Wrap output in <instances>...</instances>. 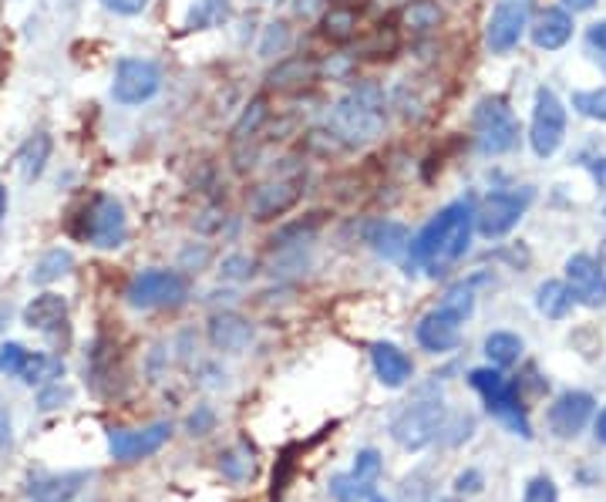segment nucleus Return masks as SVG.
Returning a JSON list of instances; mask_svg holds the SVG:
<instances>
[{
	"instance_id": "obj_1",
	"label": "nucleus",
	"mask_w": 606,
	"mask_h": 502,
	"mask_svg": "<svg viewBox=\"0 0 606 502\" xmlns=\"http://www.w3.org/2000/svg\"><path fill=\"white\" fill-rule=\"evenodd\" d=\"M475 234V203L455 200L444 210H438L408 247V266H428V274L438 277L444 266L459 263L468 253Z\"/></svg>"
},
{
	"instance_id": "obj_2",
	"label": "nucleus",
	"mask_w": 606,
	"mask_h": 502,
	"mask_svg": "<svg viewBox=\"0 0 606 502\" xmlns=\"http://www.w3.org/2000/svg\"><path fill=\"white\" fill-rule=\"evenodd\" d=\"M384 92L378 85H357L344 95L331 115V129L347 148L368 145L384 132Z\"/></svg>"
},
{
	"instance_id": "obj_3",
	"label": "nucleus",
	"mask_w": 606,
	"mask_h": 502,
	"mask_svg": "<svg viewBox=\"0 0 606 502\" xmlns=\"http://www.w3.org/2000/svg\"><path fill=\"white\" fill-rule=\"evenodd\" d=\"M71 234L95 250H118L129 240L126 206H121L111 192H95V196H88L85 206L78 210V216L71 223Z\"/></svg>"
},
{
	"instance_id": "obj_4",
	"label": "nucleus",
	"mask_w": 606,
	"mask_h": 502,
	"mask_svg": "<svg viewBox=\"0 0 606 502\" xmlns=\"http://www.w3.org/2000/svg\"><path fill=\"white\" fill-rule=\"evenodd\" d=\"M472 132L482 156H509L519 145V119L502 95L478 98L472 111Z\"/></svg>"
},
{
	"instance_id": "obj_5",
	"label": "nucleus",
	"mask_w": 606,
	"mask_h": 502,
	"mask_svg": "<svg viewBox=\"0 0 606 502\" xmlns=\"http://www.w3.org/2000/svg\"><path fill=\"white\" fill-rule=\"evenodd\" d=\"M468 384L485 398L489 411L506 425L509 432H515L522 439H533V425H530V415H525V405L515 392V384H509L499 368H492V364L489 368H472Z\"/></svg>"
},
{
	"instance_id": "obj_6",
	"label": "nucleus",
	"mask_w": 606,
	"mask_h": 502,
	"mask_svg": "<svg viewBox=\"0 0 606 502\" xmlns=\"http://www.w3.org/2000/svg\"><path fill=\"white\" fill-rule=\"evenodd\" d=\"M536 189L533 186H515V189H496L475 206V234L485 240H502L519 226L525 210L533 206Z\"/></svg>"
},
{
	"instance_id": "obj_7",
	"label": "nucleus",
	"mask_w": 606,
	"mask_h": 502,
	"mask_svg": "<svg viewBox=\"0 0 606 502\" xmlns=\"http://www.w3.org/2000/svg\"><path fill=\"white\" fill-rule=\"evenodd\" d=\"M441 432H444V405L431 402V398L404 405L391 418V439L408 452H418V449L431 445Z\"/></svg>"
},
{
	"instance_id": "obj_8",
	"label": "nucleus",
	"mask_w": 606,
	"mask_h": 502,
	"mask_svg": "<svg viewBox=\"0 0 606 502\" xmlns=\"http://www.w3.org/2000/svg\"><path fill=\"white\" fill-rule=\"evenodd\" d=\"M126 297L132 307L139 311H155V307H179L186 303L189 297V284L179 270H162V266H152V270H142L135 274L126 287Z\"/></svg>"
},
{
	"instance_id": "obj_9",
	"label": "nucleus",
	"mask_w": 606,
	"mask_h": 502,
	"mask_svg": "<svg viewBox=\"0 0 606 502\" xmlns=\"http://www.w3.org/2000/svg\"><path fill=\"white\" fill-rule=\"evenodd\" d=\"M566 142V101L552 88H536L533 122H530V145L536 159H552Z\"/></svg>"
},
{
	"instance_id": "obj_10",
	"label": "nucleus",
	"mask_w": 606,
	"mask_h": 502,
	"mask_svg": "<svg viewBox=\"0 0 606 502\" xmlns=\"http://www.w3.org/2000/svg\"><path fill=\"white\" fill-rule=\"evenodd\" d=\"M162 88V68L148 58H121L115 64L111 98L118 105H145Z\"/></svg>"
},
{
	"instance_id": "obj_11",
	"label": "nucleus",
	"mask_w": 606,
	"mask_h": 502,
	"mask_svg": "<svg viewBox=\"0 0 606 502\" xmlns=\"http://www.w3.org/2000/svg\"><path fill=\"white\" fill-rule=\"evenodd\" d=\"M533 0H496L489 27H485V45L492 55H509L519 48V41L530 31Z\"/></svg>"
},
{
	"instance_id": "obj_12",
	"label": "nucleus",
	"mask_w": 606,
	"mask_h": 502,
	"mask_svg": "<svg viewBox=\"0 0 606 502\" xmlns=\"http://www.w3.org/2000/svg\"><path fill=\"white\" fill-rule=\"evenodd\" d=\"M304 186H307V179L300 172L260 182L253 189V196H250V216L257 223H270L276 216H287L304 200Z\"/></svg>"
},
{
	"instance_id": "obj_13",
	"label": "nucleus",
	"mask_w": 606,
	"mask_h": 502,
	"mask_svg": "<svg viewBox=\"0 0 606 502\" xmlns=\"http://www.w3.org/2000/svg\"><path fill=\"white\" fill-rule=\"evenodd\" d=\"M169 435H173L169 421H155V425H145V429H111L108 452L118 462H142L166 445Z\"/></svg>"
},
{
	"instance_id": "obj_14",
	"label": "nucleus",
	"mask_w": 606,
	"mask_h": 502,
	"mask_svg": "<svg viewBox=\"0 0 606 502\" xmlns=\"http://www.w3.org/2000/svg\"><path fill=\"white\" fill-rule=\"evenodd\" d=\"M566 284H570L577 303L583 307H606V266L593 253H573L566 260Z\"/></svg>"
},
{
	"instance_id": "obj_15",
	"label": "nucleus",
	"mask_w": 606,
	"mask_h": 502,
	"mask_svg": "<svg viewBox=\"0 0 606 502\" xmlns=\"http://www.w3.org/2000/svg\"><path fill=\"white\" fill-rule=\"evenodd\" d=\"M593 408H596V402H593L590 392H562L549 405V429H552V435L577 439L586 429V425H590Z\"/></svg>"
},
{
	"instance_id": "obj_16",
	"label": "nucleus",
	"mask_w": 606,
	"mask_h": 502,
	"mask_svg": "<svg viewBox=\"0 0 606 502\" xmlns=\"http://www.w3.org/2000/svg\"><path fill=\"white\" fill-rule=\"evenodd\" d=\"M573 14L566 8H546L539 11V17L530 24V37L539 51H559L573 41Z\"/></svg>"
},
{
	"instance_id": "obj_17",
	"label": "nucleus",
	"mask_w": 606,
	"mask_h": 502,
	"mask_svg": "<svg viewBox=\"0 0 606 502\" xmlns=\"http://www.w3.org/2000/svg\"><path fill=\"white\" fill-rule=\"evenodd\" d=\"M415 337H418V344L425 347V351H431V355H449V351H455L459 340H462V324L452 321L449 314H441L438 307H435L431 314H425V318L418 321Z\"/></svg>"
},
{
	"instance_id": "obj_18",
	"label": "nucleus",
	"mask_w": 606,
	"mask_h": 502,
	"mask_svg": "<svg viewBox=\"0 0 606 502\" xmlns=\"http://www.w3.org/2000/svg\"><path fill=\"white\" fill-rule=\"evenodd\" d=\"M371 364H375V374L384 389H401V384L412 381V371H415L412 358L404 355L397 344H388V340L371 347Z\"/></svg>"
},
{
	"instance_id": "obj_19",
	"label": "nucleus",
	"mask_w": 606,
	"mask_h": 502,
	"mask_svg": "<svg viewBox=\"0 0 606 502\" xmlns=\"http://www.w3.org/2000/svg\"><path fill=\"white\" fill-rule=\"evenodd\" d=\"M250 340H253V324L247 318H239L233 311H223V314L210 318V344L216 347V351L239 355Z\"/></svg>"
},
{
	"instance_id": "obj_20",
	"label": "nucleus",
	"mask_w": 606,
	"mask_h": 502,
	"mask_svg": "<svg viewBox=\"0 0 606 502\" xmlns=\"http://www.w3.org/2000/svg\"><path fill=\"white\" fill-rule=\"evenodd\" d=\"M24 324L31 331H40V334H51L58 327H64L68 321V300L61 294H37L27 307H24Z\"/></svg>"
},
{
	"instance_id": "obj_21",
	"label": "nucleus",
	"mask_w": 606,
	"mask_h": 502,
	"mask_svg": "<svg viewBox=\"0 0 606 502\" xmlns=\"http://www.w3.org/2000/svg\"><path fill=\"white\" fill-rule=\"evenodd\" d=\"M368 247L384 260H397L412 247V229L404 223H397V219H378L368 229Z\"/></svg>"
},
{
	"instance_id": "obj_22",
	"label": "nucleus",
	"mask_w": 606,
	"mask_h": 502,
	"mask_svg": "<svg viewBox=\"0 0 606 502\" xmlns=\"http://www.w3.org/2000/svg\"><path fill=\"white\" fill-rule=\"evenodd\" d=\"M317 74H320V64L313 58H307V55H297V58L280 61L266 74V82L276 92H297V88H307L310 82H317Z\"/></svg>"
},
{
	"instance_id": "obj_23",
	"label": "nucleus",
	"mask_w": 606,
	"mask_h": 502,
	"mask_svg": "<svg viewBox=\"0 0 606 502\" xmlns=\"http://www.w3.org/2000/svg\"><path fill=\"white\" fill-rule=\"evenodd\" d=\"M573 307H577V297H573V290H570V284H566V280H543L536 287V311L546 321L570 318Z\"/></svg>"
},
{
	"instance_id": "obj_24",
	"label": "nucleus",
	"mask_w": 606,
	"mask_h": 502,
	"mask_svg": "<svg viewBox=\"0 0 606 502\" xmlns=\"http://www.w3.org/2000/svg\"><path fill=\"white\" fill-rule=\"evenodd\" d=\"M51 152H55V139L48 132H34L21 148H17V169L24 179H37L45 176L48 163H51Z\"/></svg>"
},
{
	"instance_id": "obj_25",
	"label": "nucleus",
	"mask_w": 606,
	"mask_h": 502,
	"mask_svg": "<svg viewBox=\"0 0 606 502\" xmlns=\"http://www.w3.org/2000/svg\"><path fill=\"white\" fill-rule=\"evenodd\" d=\"M88 476L85 473H64V476H45L31 482V499L34 502H68L81 492V482Z\"/></svg>"
},
{
	"instance_id": "obj_26",
	"label": "nucleus",
	"mask_w": 606,
	"mask_h": 502,
	"mask_svg": "<svg viewBox=\"0 0 606 502\" xmlns=\"http://www.w3.org/2000/svg\"><path fill=\"white\" fill-rule=\"evenodd\" d=\"M482 351H485V358H489L492 368H512L522 358V337L512 334V331H492L489 337H485Z\"/></svg>"
},
{
	"instance_id": "obj_27",
	"label": "nucleus",
	"mask_w": 606,
	"mask_h": 502,
	"mask_svg": "<svg viewBox=\"0 0 606 502\" xmlns=\"http://www.w3.org/2000/svg\"><path fill=\"white\" fill-rule=\"evenodd\" d=\"M233 14L229 0H195V4L186 11V31H213L223 27Z\"/></svg>"
},
{
	"instance_id": "obj_28",
	"label": "nucleus",
	"mask_w": 606,
	"mask_h": 502,
	"mask_svg": "<svg viewBox=\"0 0 606 502\" xmlns=\"http://www.w3.org/2000/svg\"><path fill=\"white\" fill-rule=\"evenodd\" d=\"M71 263H74L71 250H64V247L48 250L45 256H40V260L34 263L31 284H55V280H61V277L68 274V270H71Z\"/></svg>"
},
{
	"instance_id": "obj_29",
	"label": "nucleus",
	"mask_w": 606,
	"mask_h": 502,
	"mask_svg": "<svg viewBox=\"0 0 606 502\" xmlns=\"http://www.w3.org/2000/svg\"><path fill=\"white\" fill-rule=\"evenodd\" d=\"M438 311L449 314V318L459 321V324H465V321L475 314V287H472V284H455V287H449V290H444V297H441V303H438Z\"/></svg>"
},
{
	"instance_id": "obj_30",
	"label": "nucleus",
	"mask_w": 606,
	"mask_h": 502,
	"mask_svg": "<svg viewBox=\"0 0 606 502\" xmlns=\"http://www.w3.org/2000/svg\"><path fill=\"white\" fill-rule=\"evenodd\" d=\"M404 27H412L418 34H428L441 24V8L435 4V0H408L404 4V14H401Z\"/></svg>"
},
{
	"instance_id": "obj_31",
	"label": "nucleus",
	"mask_w": 606,
	"mask_h": 502,
	"mask_svg": "<svg viewBox=\"0 0 606 502\" xmlns=\"http://www.w3.org/2000/svg\"><path fill=\"white\" fill-rule=\"evenodd\" d=\"M270 119V108H266V98H253L250 105H247V111L239 115V122L233 125V142L239 145V142H247V139H253L260 129H263V122Z\"/></svg>"
},
{
	"instance_id": "obj_32",
	"label": "nucleus",
	"mask_w": 606,
	"mask_h": 502,
	"mask_svg": "<svg viewBox=\"0 0 606 502\" xmlns=\"http://www.w3.org/2000/svg\"><path fill=\"white\" fill-rule=\"evenodd\" d=\"M17 378H21L24 384H45V381H51V378H61V361L51 358V355L31 351Z\"/></svg>"
},
{
	"instance_id": "obj_33",
	"label": "nucleus",
	"mask_w": 606,
	"mask_h": 502,
	"mask_svg": "<svg viewBox=\"0 0 606 502\" xmlns=\"http://www.w3.org/2000/svg\"><path fill=\"white\" fill-rule=\"evenodd\" d=\"M573 108H577V115H583V119H590V122H606V85L573 92Z\"/></svg>"
},
{
	"instance_id": "obj_34",
	"label": "nucleus",
	"mask_w": 606,
	"mask_h": 502,
	"mask_svg": "<svg viewBox=\"0 0 606 502\" xmlns=\"http://www.w3.org/2000/svg\"><path fill=\"white\" fill-rule=\"evenodd\" d=\"M357 31V14L350 8H331L323 14V34L331 37V41H350Z\"/></svg>"
},
{
	"instance_id": "obj_35",
	"label": "nucleus",
	"mask_w": 606,
	"mask_h": 502,
	"mask_svg": "<svg viewBox=\"0 0 606 502\" xmlns=\"http://www.w3.org/2000/svg\"><path fill=\"white\" fill-rule=\"evenodd\" d=\"M381 473H384V462H381V452H375V449H364V452H357V458H354V469H350V476L360 482V486H368V489H375L378 486V479H381Z\"/></svg>"
},
{
	"instance_id": "obj_36",
	"label": "nucleus",
	"mask_w": 606,
	"mask_h": 502,
	"mask_svg": "<svg viewBox=\"0 0 606 502\" xmlns=\"http://www.w3.org/2000/svg\"><path fill=\"white\" fill-rule=\"evenodd\" d=\"M290 48V24L287 21H273L263 27V37H260V58H276Z\"/></svg>"
},
{
	"instance_id": "obj_37",
	"label": "nucleus",
	"mask_w": 606,
	"mask_h": 502,
	"mask_svg": "<svg viewBox=\"0 0 606 502\" xmlns=\"http://www.w3.org/2000/svg\"><path fill=\"white\" fill-rule=\"evenodd\" d=\"M371 492H375V489L360 486L350 473H341V476L331 479V495H334V502H364Z\"/></svg>"
},
{
	"instance_id": "obj_38",
	"label": "nucleus",
	"mask_w": 606,
	"mask_h": 502,
	"mask_svg": "<svg viewBox=\"0 0 606 502\" xmlns=\"http://www.w3.org/2000/svg\"><path fill=\"white\" fill-rule=\"evenodd\" d=\"M219 469H223V476H226V479L242 482V479H250V476H253V458L233 449V452L219 455Z\"/></svg>"
},
{
	"instance_id": "obj_39",
	"label": "nucleus",
	"mask_w": 606,
	"mask_h": 502,
	"mask_svg": "<svg viewBox=\"0 0 606 502\" xmlns=\"http://www.w3.org/2000/svg\"><path fill=\"white\" fill-rule=\"evenodd\" d=\"M27 355H31V351H27L24 344H17V340L0 344V374H21Z\"/></svg>"
},
{
	"instance_id": "obj_40",
	"label": "nucleus",
	"mask_w": 606,
	"mask_h": 502,
	"mask_svg": "<svg viewBox=\"0 0 606 502\" xmlns=\"http://www.w3.org/2000/svg\"><path fill=\"white\" fill-rule=\"evenodd\" d=\"M522 502H559V492H556V482L549 476H536L530 486H525V495Z\"/></svg>"
},
{
	"instance_id": "obj_41",
	"label": "nucleus",
	"mask_w": 606,
	"mask_h": 502,
	"mask_svg": "<svg viewBox=\"0 0 606 502\" xmlns=\"http://www.w3.org/2000/svg\"><path fill=\"white\" fill-rule=\"evenodd\" d=\"M68 402H71V389H64L61 381H51L48 389L37 395L40 411H55V408H61V405H68Z\"/></svg>"
},
{
	"instance_id": "obj_42",
	"label": "nucleus",
	"mask_w": 606,
	"mask_h": 502,
	"mask_svg": "<svg viewBox=\"0 0 606 502\" xmlns=\"http://www.w3.org/2000/svg\"><path fill=\"white\" fill-rule=\"evenodd\" d=\"M219 274L229 277V280H250L253 277V260L250 256H226L223 266H219Z\"/></svg>"
},
{
	"instance_id": "obj_43",
	"label": "nucleus",
	"mask_w": 606,
	"mask_h": 502,
	"mask_svg": "<svg viewBox=\"0 0 606 502\" xmlns=\"http://www.w3.org/2000/svg\"><path fill=\"white\" fill-rule=\"evenodd\" d=\"M213 425H216V415H213V408L199 405V408L189 415L186 429H189V435H210V432H213Z\"/></svg>"
},
{
	"instance_id": "obj_44",
	"label": "nucleus",
	"mask_w": 606,
	"mask_h": 502,
	"mask_svg": "<svg viewBox=\"0 0 606 502\" xmlns=\"http://www.w3.org/2000/svg\"><path fill=\"white\" fill-rule=\"evenodd\" d=\"M102 8L118 17H139L148 8V0H102Z\"/></svg>"
},
{
	"instance_id": "obj_45",
	"label": "nucleus",
	"mask_w": 606,
	"mask_h": 502,
	"mask_svg": "<svg viewBox=\"0 0 606 502\" xmlns=\"http://www.w3.org/2000/svg\"><path fill=\"white\" fill-rule=\"evenodd\" d=\"M580 166L590 172L596 189H606V156H580Z\"/></svg>"
},
{
	"instance_id": "obj_46",
	"label": "nucleus",
	"mask_w": 606,
	"mask_h": 502,
	"mask_svg": "<svg viewBox=\"0 0 606 502\" xmlns=\"http://www.w3.org/2000/svg\"><path fill=\"white\" fill-rule=\"evenodd\" d=\"M455 492H459V495H475V492H482V473H475V469L462 473V476L455 479Z\"/></svg>"
},
{
	"instance_id": "obj_47",
	"label": "nucleus",
	"mask_w": 606,
	"mask_h": 502,
	"mask_svg": "<svg viewBox=\"0 0 606 502\" xmlns=\"http://www.w3.org/2000/svg\"><path fill=\"white\" fill-rule=\"evenodd\" d=\"M586 41H590L593 51H599V55L606 58V21H593V24H590Z\"/></svg>"
},
{
	"instance_id": "obj_48",
	"label": "nucleus",
	"mask_w": 606,
	"mask_h": 502,
	"mask_svg": "<svg viewBox=\"0 0 606 502\" xmlns=\"http://www.w3.org/2000/svg\"><path fill=\"white\" fill-rule=\"evenodd\" d=\"M323 4H328V0H294V14H300V17H310V14H317Z\"/></svg>"
},
{
	"instance_id": "obj_49",
	"label": "nucleus",
	"mask_w": 606,
	"mask_h": 502,
	"mask_svg": "<svg viewBox=\"0 0 606 502\" xmlns=\"http://www.w3.org/2000/svg\"><path fill=\"white\" fill-rule=\"evenodd\" d=\"M559 8H566V11H570V14L577 17V14H586V11H593V8H596V0H562Z\"/></svg>"
},
{
	"instance_id": "obj_50",
	"label": "nucleus",
	"mask_w": 606,
	"mask_h": 502,
	"mask_svg": "<svg viewBox=\"0 0 606 502\" xmlns=\"http://www.w3.org/2000/svg\"><path fill=\"white\" fill-rule=\"evenodd\" d=\"M11 445V415L0 408V449Z\"/></svg>"
},
{
	"instance_id": "obj_51",
	"label": "nucleus",
	"mask_w": 606,
	"mask_h": 502,
	"mask_svg": "<svg viewBox=\"0 0 606 502\" xmlns=\"http://www.w3.org/2000/svg\"><path fill=\"white\" fill-rule=\"evenodd\" d=\"M593 432H596V439H599V442L606 445V408H603V411L596 415V421H593Z\"/></svg>"
},
{
	"instance_id": "obj_52",
	"label": "nucleus",
	"mask_w": 606,
	"mask_h": 502,
	"mask_svg": "<svg viewBox=\"0 0 606 502\" xmlns=\"http://www.w3.org/2000/svg\"><path fill=\"white\" fill-rule=\"evenodd\" d=\"M8 206H11V196H8V186L0 182V223H4V216H8Z\"/></svg>"
},
{
	"instance_id": "obj_53",
	"label": "nucleus",
	"mask_w": 606,
	"mask_h": 502,
	"mask_svg": "<svg viewBox=\"0 0 606 502\" xmlns=\"http://www.w3.org/2000/svg\"><path fill=\"white\" fill-rule=\"evenodd\" d=\"M364 502H388V499H384V495H378V492H371V495L364 499Z\"/></svg>"
},
{
	"instance_id": "obj_54",
	"label": "nucleus",
	"mask_w": 606,
	"mask_h": 502,
	"mask_svg": "<svg viewBox=\"0 0 606 502\" xmlns=\"http://www.w3.org/2000/svg\"><path fill=\"white\" fill-rule=\"evenodd\" d=\"M257 4H270V0H257Z\"/></svg>"
},
{
	"instance_id": "obj_55",
	"label": "nucleus",
	"mask_w": 606,
	"mask_h": 502,
	"mask_svg": "<svg viewBox=\"0 0 606 502\" xmlns=\"http://www.w3.org/2000/svg\"><path fill=\"white\" fill-rule=\"evenodd\" d=\"M603 256H606V243H603Z\"/></svg>"
}]
</instances>
